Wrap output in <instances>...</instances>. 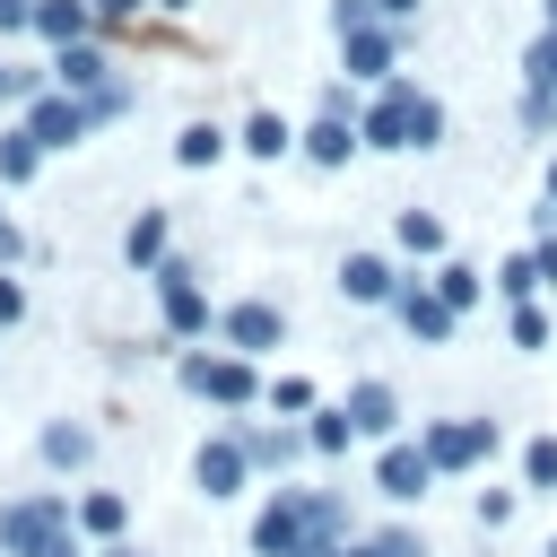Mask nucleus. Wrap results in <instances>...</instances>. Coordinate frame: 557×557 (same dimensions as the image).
I'll list each match as a JSON object with an SVG mask.
<instances>
[{"instance_id": "nucleus-35", "label": "nucleus", "mask_w": 557, "mask_h": 557, "mask_svg": "<svg viewBox=\"0 0 557 557\" xmlns=\"http://www.w3.org/2000/svg\"><path fill=\"white\" fill-rule=\"evenodd\" d=\"M17 313H26V287H17V278H0V322H17Z\"/></svg>"}, {"instance_id": "nucleus-30", "label": "nucleus", "mask_w": 557, "mask_h": 557, "mask_svg": "<svg viewBox=\"0 0 557 557\" xmlns=\"http://www.w3.org/2000/svg\"><path fill=\"white\" fill-rule=\"evenodd\" d=\"M339 557H348V548H339ZM357 557H426V540H418V531H374Z\"/></svg>"}, {"instance_id": "nucleus-39", "label": "nucleus", "mask_w": 557, "mask_h": 557, "mask_svg": "<svg viewBox=\"0 0 557 557\" xmlns=\"http://www.w3.org/2000/svg\"><path fill=\"white\" fill-rule=\"evenodd\" d=\"M9 252H17V235H9V218H0V261H9Z\"/></svg>"}, {"instance_id": "nucleus-42", "label": "nucleus", "mask_w": 557, "mask_h": 557, "mask_svg": "<svg viewBox=\"0 0 557 557\" xmlns=\"http://www.w3.org/2000/svg\"><path fill=\"white\" fill-rule=\"evenodd\" d=\"M104 557H139V548H104Z\"/></svg>"}, {"instance_id": "nucleus-38", "label": "nucleus", "mask_w": 557, "mask_h": 557, "mask_svg": "<svg viewBox=\"0 0 557 557\" xmlns=\"http://www.w3.org/2000/svg\"><path fill=\"white\" fill-rule=\"evenodd\" d=\"M409 9H418V0H374V17H409Z\"/></svg>"}, {"instance_id": "nucleus-43", "label": "nucleus", "mask_w": 557, "mask_h": 557, "mask_svg": "<svg viewBox=\"0 0 557 557\" xmlns=\"http://www.w3.org/2000/svg\"><path fill=\"white\" fill-rule=\"evenodd\" d=\"M548 26H557V0H548Z\"/></svg>"}, {"instance_id": "nucleus-33", "label": "nucleus", "mask_w": 557, "mask_h": 557, "mask_svg": "<svg viewBox=\"0 0 557 557\" xmlns=\"http://www.w3.org/2000/svg\"><path fill=\"white\" fill-rule=\"evenodd\" d=\"M513 522V496L505 487H479V531H505Z\"/></svg>"}, {"instance_id": "nucleus-7", "label": "nucleus", "mask_w": 557, "mask_h": 557, "mask_svg": "<svg viewBox=\"0 0 557 557\" xmlns=\"http://www.w3.org/2000/svg\"><path fill=\"white\" fill-rule=\"evenodd\" d=\"M426 479H435V461H426V444H383V461H374V487L392 496V505H409V496H426Z\"/></svg>"}, {"instance_id": "nucleus-29", "label": "nucleus", "mask_w": 557, "mask_h": 557, "mask_svg": "<svg viewBox=\"0 0 557 557\" xmlns=\"http://www.w3.org/2000/svg\"><path fill=\"white\" fill-rule=\"evenodd\" d=\"M270 409H287V418H313V383H305V374H278V383H270Z\"/></svg>"}, {"instance_id": "nucleus-10", "label": "nucleus", "mask_w": 557, "mask_h": 557, "mask_svg": "<svg viewBox=\"0 0 557 557\" xmlns=\"http://www.w3.org/2000/svg\"><path fill=\"white\" fill-rule=\"evenodd\" d=\"M392 313H400V322H409L418 339H453V322H461V313H453V305H444L435 287H418V278H409V287L392 296Z\"/></svg>"}, {"instance_id": "nucleus-20", "label": "nucleus", "mask_w": 557, "mask_h": 557, "mask_svg": "<svg viewBox=\"0 0 557 557\" xmlns=\"http://www.w3.org/2000/svg\"><path fill=\"white\" fill-rule=\"evenodd\" d=\"M174 157H183V165H218V157H226V131H218V122H183Z\"/></svg>"}, {"instance_id": "nucleus-15", "label": "nucleus", "mask_w": 557, "mask_h": 557, "mask_svg": "<svg viewBox=\"0 0 557 557\" xmlns=\"http://www.w3.org/2000/svg\"><path fill=\"white\" fill-rule=\"evenodd\" d=\"M348 44V70L357 78H392V35L383 26H357V35H339Z\"/></svg>"}, {"instance_id": "nucleus-12", "label": "nucleus", "mask_w": 557, "mask_h": 557, "mask_svg": "<svg viewBox=\"0 0 557 557\" xmlns=\"http://www.w3.org/2000/svg\"><path fill=\"white\" fill-rule=\"evenodd\" d=\"M339 409L357 418V435H383V444H392V426H400V400H392V383H357Z\"/></svg>"}, {"instance_id": "nucleus-13", "label": "nucleus", "mask_w": 557, "mask_h": 557, "mask_svg": "<svg viewBox=\"0 0 557 557\" xmlns=\"http://www.w3.org/2000/svg\"><path fill=\"white\" fill-rule=\"evenodd\" d=\"M87 26H96V0H35V35H44V44H61V52H70Z\"/></svg>"}, {"instance_id": "nucleus-17", "label": "nucleus", "mask_w": 557, "mask_h": 557, "mask_svg": "<svg viewBox=\"0 0 557 557\" xmlns=\"http://www.w3.org/2000/svg\"><path fill=\"white\" fill-rule=\"evenodd\" d=\"M87 453H96V435H87V426H70V418H61V426H44V461H52V470H78Z\"/></svg>"}, {"instance_id": "nucleus-31", "label": "nucleus", "mask_w": 557, "mask_h": 557, "mask_svg": "<svg viewBox=\"0 0 557 557\" xmlns=\"http://www.w3.org/2000/svg\"><path fill=\"white\" fill-rule=\"evenodd\" d=\"M496 287H505V296H513V305H522V296H531V287H540V261H531V252H513V261H505V270H496Z\"/></svg>"}, {"instance_id": "nucleus-4", "label": "nucleus", "mask_w": 557, "mask_h": 557, "mask_svg": "<svg viewBox=\"0 0 557 557\" xmlns=\"http://www.w3.org/2000/svg\"><path fill=\"white\" fill-rule=\"evenodd\" d=\"M218 339H226L235 357H270V348L287 339V313L261 305V296H252V305H226V313H218Z\"/></svg>"}, {"instance_id": "nucleus-1", "label": "nucleus", "mask_w": 557, "mask_h": 557, "mask_svg": "<svg viewBox=\"0 0 557 557\" xmlns=\"http://www.w3.org/2000/svg\"><path fill=\"white\" fill-rule=\"evenodd\" d=\"M357 131H366L374 148H435V139H444V104H435L426 87H409V78H383V96L357 113Z\"/></svg>"}, {"instance_id": "nucleus-19", "label": "nucleus", "mask_w": 557, "mask_h": 557, "mask_svg": "<svg viewBox=\"0 0 557 557\" xmlns=\"http://www.w3.org/2000/svg\"><path fill=\"white\" fill-rule=\"evenodd\" d=\"M244 148H252V157H270V165H278V157H287V148H296V131H287V122H278V113H252V122H244Z\"/></svg>"}, {"instance_id": "nucleus-24", "label": "nucleus", "mask_w": 557, "mask_h": 557, "mask_svg": "<svg viewBox=\"0 0 557 557\" xmlns=\"http://www.w3.org/2000/svg\"><path fill=\"white\" fill-rule=\"evenodd\" d=\"M52 78H61L70 96H78V87H96V78H104V61H96L87 44H70V52H52Z\"/></svg>"}, {"instance_id": "nucleus-23", "label": "nucleus", "mask_w": 557, "mask_h": 557, "mask_svg": "<svg viewBox=\"0 0 557 557\" xmlns=\"http://www.w3.org/2000/svg\"><path fill=\"white\" fill-rule=\"evenodd\" d=\"M522 487L557 496V435H531V444H522Z\"/></svg>"}, {"instance_id": "nucleus-32", "label": "nucleus", "mask_w": 557, "mask_h": 557, "mask_svg": "<svg viewBox=\"0 0 557 557\" xmlns=\"http://www.w3.org/2000/svg\"><path fill=\"white\" fill-rule=\"evenodd\" d=\"M513 339H522V348H548V313H540V305H513Z\"/></svg>"}, {"instance_id": "nucleus-5", "label": "nucleus", "mask_w": 557, "mask_h": 557, "mask_svg": "<svg viewBox=\"0 0 557 557\" xmlns=\"http://www.w3.org/2000/svg\"><path fill=\"white\" fill-rule=\"evenodd\" d=\"M418 444H426V461H435V470H470V461H487V453H496V426H487V418H453V426H426Z\"/></svg>"}, {"instance_id": "nucleus-9", "label": "nucleus", "mask_w": 557, "mask_h": 557, "mask_svg": "<svg viewBox=\"0 0 557 557\" xmlns=\"http://www.w3.org/2000/svg\"><path fill=\"white\" fill-rule=\"evenodd\" d=\"M157 287H165V331H174V339L209 331V296L191 287V270H183V261H165V270H157Z\"/></svg>"}, {"instance_id": "nucleus-28", "label": "nucleus", "mask_w": 557, "mask_h": 557, "mask_svg": "<svg viewBox=\"0 0 557 557\" xmlns=\"http://www.w3.org/2000/svg\"><path fill=\"white\" fill-rule=\"evenodd\" d=\"M400 252H444V218H426V209H400Z\"/></svg>"}, {"instance_id": "nucleus-44", "label": "nucleus", "mask_w": 557, "mask_h": 557, "mask_svg": "<svg viewBox=\"0 0 557 557\" xmlns=\"http://www.w3.org/2000/svg\"><path fill=\"white\" fill-rule=\"evenodd\" d=\"M548 557H557V540H548Z\"/></svg>"}, {"instance_id": "nucleus-26", "label": "nucleus", "mask_w": 557, "mask_h": 557, "mask_svg": "<svg viewBox=\"0 0 557 557\" xmlns=\"http://www.w3.org/2000/svg\"><path fill=\"white\" fill-rule=\"evenodd\" d=\"M305 435H313V453H348V444H357V418H348V409H313Z\"/></svg>"}, {"instance_id": "nucleus-8", "label": "nucleus", "mask_w": 557, "mask_h": 557, "mask_svg": "<svg viewBox=\"0 0 557 557\" xmlns=\"http://www.w3.org/2000/svg\"><path fill=\"white\" fill-rule=\"evenodd\" d=\"M87 122H96V104H78L70 87H61V96H44V104L26 113V131H35L44 148H78V139H87Z\"/></svg>"}, {"instance_id": "nucleus-27", "label": "nucleus", "mask_w": 557, "mask_h": 557, "mask_svg": "<svg viewBox=\"0 0 557 557\" xmlns=\"http://www.w3.org/2000/svg\"><path fill=\"white\" fill-rule=\"evenodd\" d=\"M522 78H531V96H557V26L522 52Z\"/></svg>"}, {"instance_id": "nucleus-37", "label": "nucleus", "mask_w": 557, "mask_h": 557, "mask_svg": "<svg viewBox=\"0 0 557 557\" xmlns=\"http://www.w3.org/2000/svg\"><path fill=\"white\" fill-rule=\"evenodd\" d=\"M96 17H113V26H122V17H139V0H96Z\"/></svg>"}, {"instance_id": "nucleus-22", "label": "nucleus", "mask_w": 557, "mask_h": 557, "mask_svg": "<svg viewBox=\"0 0 557 557\" xmlns=\"http://www.w3.org/2000/svg\"><path fill=\"white\" fill-rule=\"evenodd\" d=\"M35 157H44V139H35V131H0V183H26V174H35Z\"/></svg>"}, {"instance_id": "nucleus-14", "label": "nucleus", "mask_w": 557, "mask_h": 557, "mask_svg": "<svg viewBox=\"0 0 557 557\" xmlns=\"http://www.w3.org/2000/svg\"><path fill=\"white\" fill-rule=\"evenodd\" d=\"M357 139H366V131H357L348 113H322V122L305 131V157H313V165H348V157H357Z\"/></svg>"}, {"instance_id": "nucleus-40", "label": "nucleus", "mask_w": 557, "mask_h": 557, "mask_svg": "<svg viewBox=\"0 0 557 557\" xmlns=\"http://www.w3.org/2000/svg\"><path fill=\"white\" fill-rule=\"evenodd\" d=\"M548 218H557V165H548Z\"/></svg>"}, {"instance_id": "nucleus-36", "label": "nucleus", "mask_w": 557, "mask_h": 557, "mask_svg": "<svg viewBox=\"0 0 557 557\" xmlns=\"http://www.w3.org/2000/svg\"><path fill=\"white\" fill-rule=\"evenodd\" d=\"M531 261H540V287H557V235H548V244H540Z\"/></svg>"}, {"instance_id": "nucleus-34", "label": "nucleus", "mask_w": 557, "mask_h": 557, "mask_svg": "<svg viewBox=\"0 0 557 557\" xmlns=\"http://www.w3.org/2000/svg\"><path fill=\"white\" fill-rule=\"evenodd\" d=\"M35 26V0H0V35H26Z\"/></svg>"}, {"instance_id": "nucleus-41", "label": "nucleus", "mask_w": 557, "mask_h": 557, "mask_svg": "<svg viewBox=\"0 0 557 557\" xmlns=\"http://www.w3.org/2000/svg\"><path fill=\"white\" fill-rule=\"evenodd\" d=\"M157 9H191V0H157Z\"/></svg>"}, {"instance_id": "nucleus-2", "label": "nucleus", "mask_w": 557, "mask_h": 557, "mask_svg": "<svg viewBox=\"0 0 557 557\" xmlns=\"http://www.w3.org/2000/svg\"><path fill=\"white\" fill-rule=\"evenodd\" d=\"M0 557H78V505L70 496L0 505Z\"/></svg>"}, {"instance_id": "nucleus-11", "label": "nucleus", "mask_w": 557, "mask_h": 557, "mask_svg": "<svg viewBox=\"0 0 557 557\" xmlns=\"http://www.w3.org/2000/svg\"><path fill=\"white\" fill-rule=\"evenodd\" d=\"M339 287H348L357 305H392V296H400V278H392L383 252H348V261H339Z\"/></svg>"}, {"instance_id": "nucleus-25", "label": "nucleus", "mask_w": 557, "mask_h": 557, "mask_svg": "<svg viewBox=\"0 0 557 557\" xmlns=\"http://www.w3.org/2000/svg\"><path fill=\"white\" fill-rule=\"evenodd\" d=\"M435 296H444L453 313H470V305H479V270H470V261H444V270H435Z\"/></svg>"}, {"instance_id": "nucleus-18", "label": "nucleus", "mask_w": 557, "mask_h": 557, "mask_svg": "<svg viewBox=\"0 0 557 557\" xmlns=\"http://www.w3.org/2000/svg\"><path fill=\"white\" fill-rule=\"evenodd\" d=\"M122 513H131V505H122L113 487H96V496H78V531H87V540H113V531H122Z\"/></svg>"}, {"instance_id": "nucleus-6", "label": "nucleus", "mask_w": 557, "mask_h": 557, "mask_svg": "<svg viewBox=\"0 0 557 557\" xmlns=\"http://www.w3.org/2000/svg\"><path fill=\"white\" fill-rule=\"evenodd\" d=\"M244 470H252L244 435H209V444L191 453V479H200V496H235V487H244Z\"/></svg>"}, {"instance_id": "nucleus-3", "label": "nucleus", "mask_w": 557, "mask_h": 557, "mask_svg": "<svg viewBox=\"0 0 557 557\" xmlns=\"http://www.w3.org/2000/svg\"><path fill=\"white\" fill-rule=\"evenodd\" d=\"M183 383H191L200 400H218V409H244V400L261 392V383H252V357H235V348H226V357H183Z\"/></svg>"}, {"instance_id": "nucleus-21", "label": "nucleus", "mask_w": 557, "mask_h": 557, "mask_svg": "<svg viewBox=\"0 0 557 557\" xmlns=\"http://www.w3.org/2000/svg\"><path fill=\"white\" fill-rule=\"evenodd\" d=\"M305 444H313V435H296V426H261V435H244V453H252V461H270V470H278V461H296Z\"/></svg>"}, {"instance_id": "nucleus-16", "label": "nucleus", "mask_w": 557, "mask_h": 557, "mask_svg": "<svg viewBox=\"0 0 557 557\" xmlns=\"http://www.w3.org/2000/svg\"><path fill=\"white\" fill-rule=\"evenodd\" d=\"M122 252H131V270H165V218H157V209H148V218H131Z\"/></svg>"}]
</instances>
